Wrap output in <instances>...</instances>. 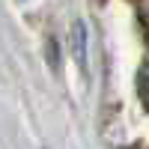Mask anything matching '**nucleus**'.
Wrapping results in <instances>:
<instances>
[{
  "mask_svg": "<svg viewBox=\"0 0 149 149\" xmlns=\"http://www.w3.org/2000/svg\"><path fill=\"white\" fill-rule=\"evenodd\" d=\"M137 95H140L143 107L149 110V57L143 60V66H140V72H137Z\"/></svg>",
  "mask_w": 149,
  "mask_h": 149,
  "instance_id": "nucleus-1",
  "label": "nucleus"
}]
</instances>
